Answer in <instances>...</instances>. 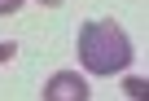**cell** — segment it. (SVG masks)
Instances as JSON below:
<instances>
[{
  "label": "cell",
  "instance_id": "1",
  "mask_svg": "<svg viewBox=\"0 0 149 101\" xmlns=\"http://www.w3.org/2000/svg\"><path fill=\"white\" fill-rule=\"evenodd\" d=\"M79 62L92 75H118L132 62V40L114 18H92L79 31Z\"/></svg>",
  "mask_w": 149,
  "mask_h": 101
},
{
  "label": "cell",
  "instance_id": "2",
  "mask_svg": "<svg viewBox=\"0 0 149 101\" xmlns=\"http://www.w3.org/2000/svg\"><path fill=\"white\" fill-rule=\"evenodd\" d=\"M88 97H92L88 79L74 75V70H57V75H48V83H44V101H88Z\"/></svg>",
  "mask_w": 149,
  "mask_h": 101
},
{
  "label": "cell",
  "instance_id": "6",
  "mask_svg": "<svg viewBox=\"0 0 149 101\" xmlns=\"http://www.w3.org/2000/svg\"><path fill=\"white\" fill-rule=\"evenodd\" d=\"M40 5H48V9H57V5H66V0H40Z\"/></svg>",
  "mask_w": 149,
  "mask_h": 101
},
{
  "label": "cell",
  "instance_id": "4",
  "mask_svg": "<svg viewBox=\"0 0 149 101\" xmlns=\"http://www.w3.org/2000/svg\"><path fill=\"white\" fill-rule=\"evenodd\" d=\"M13 57H18V44H13V40H0V66L13 62Z\"/></svg>",
  "mask_w": 149,
  "mask_h": 101
},
{
  "label": "cell",
  "instance_id": "5",
  "mask_svg": "<svg viewBox=\"0 0 149 101\" xmlns=\"http://www.w3.org/2000/svg\"><path fill=\"white\" fill-rule=\"evenodd\" d=\"M22 9V0H0V18H9V13H18Z\"/></svg>",
  "mask_w": 149,
  "mask_h": 101
},
{
  "label": "cell",
  "instance_id": "3",
  "mask_svg": "<svg viewBox=\"0 0 149 101\" xmlns=\"http://www.w3.org/2000/svg\"><path fill=\"white\" fill-rule=\"evenodd\" d=\"M123 92H127L132 101H145V92H149V83H145L140 75H127V79H123Z\"/></svg>",
  "mask_w": 149,
  "mask_h": 101
}]
</instances>
